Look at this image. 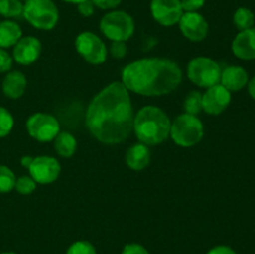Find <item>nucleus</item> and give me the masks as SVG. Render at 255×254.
<instances>
[{
	"label": "nucleus",
	"instance_id": "1",
	"mask_svg": "<svg viewBox=\"0 0 255 254\" xmlns=\"http://www.w3.org/2000/svg\"><path fill=\"white\" fill-rule=\"evenodd\" d=\"M133 107L128 90L122 82H111L90 102L86 126L97 141L117 144L133 131Z\"/></svg>",
	"mask_w": 255,
	"mask_h": 254
},
{
	"label": "nucleus",
	"instance_id": "2",
	"mask_svg": "<svg viewBox=\"0 0 255 254\" xmlns=\"http://www.w3.org/2000/svg\"><path fill=\"white\" fill-rule=\"evenodd\" d=\"M183 74L177 62L167 59H142L122 70V84L128 91L143 96L171 94L179 86Z\"/></svg>",
	"mask_w": 255,
	"mask_h": 254
},
{
	"label": "nucleus",
	"instance_id": "3",
	"mask_svg": "<svg viewBox=\"0 0 255 254\" xmlns=\"http://www.w3.org/2000/svg\"><path fill=\"white\" fill-rule=\"evenodd\" d=\"M133 131L141 143L154 146L168 138L171 121L166 112L159 107L144 106L134 116Z\"/></svg>",
	"mask_w": 255,
	"mask_h": 254
},
{
	"label": "nucleus",
	"instance_id": "4",
	"mask_svg": "<svg viewBox=\"0 0 255 254\" xmlns=\"http://www.w3.org/2000/svg\"><path fill=\"white\" fill-rule=\"evenodd\" d=\"M22 16L39 30H52L59 21V10L52 0H27Z\"/></svg>",
	"mask_w": 255,
	"mask_h": 254
},
{
	"label": "nucleus",
	"instance_id": "5",
	"mask_svg": "<svg viewBox=\"0 0 255 254\" xmlns=\"http://www.w3.org/2000/svg\"><path fill=\"white\" fill-rule=\"evenodd\" d=\"M169 134L178 146L192 147L203 138L204 126L198 117L184 112L171 124Z\"/></svg>",
	"mask_w": 255,
	"mask_h": 254
},
{
	"label": "nucleus",
	"instance_id": "6",
	"mask_svg": "<svg viewBox=\"0 0 255 254\" xmlns=\"http://www.w3.org/2000/svg\"><path fill=\"white\" fill-rule=\"evenodd\" d=\"M100 30L111 41L126 42L134 32V21L129 14L122 10H112L104 15L100 21Z\"/></svg>",
	"mask_w": 255,
	"mask_h": 254
},
{
	"label": "nucleus",
	"instance_id": "7",
	"mask_svg": "<svg viewBox=\"0 0 255 254\" xmlns=\"http://www.w3.org/2000/svg\"><path fill=\"white\" fill-rule=\"evenodd\" d=\"M189 80L199 87H208L219 84L222 69L219 64L209 57H196L191 60L187 69Z\"/></svg>",
	"mask_w": 255,
	"mask_h": 254
},
{
	"label": "nucleus",
	"instance_id": "8",
	"mask_svg": "<svg viewBox=\"0 0 255 254\" xmlns=\"http://www.w3.org/2000/svg\"><path fill=\"white\" fill-rule=\"evenodd\" d=\"M75 47L85 61L94 65L104 64L107 57V49L105 42L91 31H85L77 35Z\"/></svg>",
	"mask_w": 255,
	"mask_h": 254
},
{
	"label": "nucleus",
	"instance_id": "9",
	"mask_svg": "<svg viewBox=\"0 0 255 254\" xmlns=\"http://www.w3.org/2000/svg\"><path fill=\"white\" fill-rule=\"evenodd\" d=\"M26 129L30 136L39 142L54 141L60 132V124L52 115L37 112L26 121Z\"/></svg>",
	"mask_w": 255,
	"mask_h": 254
},
{
	"label": "nucleus",
	"instance_id": "10",
	"mask_svg": "<svg viewBox=\"0 0 255 254\" xmlns=\"http://www.w3.org/2000/svg\"><path fill=\"white\" fill-rule=\"evenodd\" d=\"M30 177L36 183L49 184L56 181L61 172V167L56 158L50 156H39L32 159L29 167Z\"/></svg>",
	"mask_w": 255,
	"mask_h": 254
},
{
	"label": "nucleus",
	"instance_id": "11",
	"mask_svg": "<svg viewBox=\"0 0 255 254\" xmlns=\"http://www.w3.org/2000/svg\"><path fill=\"white\" fill-rule=\"evenodd\" d=\"M181 0H151V14L158 24L173 26L183 15Z\"/></svg>",
	"mask_w": 255,
	"mask_h": 254
},
{
	"label": "nucleus",
	"instance_id": "12",
	"mask_svg": "<svg viewBox=\"0 0 255 254\" xmlns=\"http://www.w3.org/2000/svg\"><path fill=\"white\" fill-rule=\"evenodd\" d=\"M231 101V91H228L221 84L208 87L207 91L202 95L203 111H206L208 115H221L222 112L226 111Z\"/></svg>",
	"mask_w": 255,
	"mask_h": 254
},
{
	"label": "nucleus",
	"instance_id": "13",
	"mask_svg": "<svg viewBox=\"0 0 255 254\" xmlns=\"http://www.w3.org/2000/svg\"><path fill=\"white\" fill-rule=\"evenodd\" d=\"M178 24L183 36L193 42L203 41L208 35L209 25L199 12H183Z\"/></svg>",
	"mask_w": 255,
	"mask_h": 254
},
{
	"label": "nucleus",
	"instance_id": "14",
	"mask_svg": "<svg viewBox=\"0 0 255 254\" xmlns=\"http://www.w3.org/2000/svg\"><path fill=\"white\" fill-rule=\"evenodd\" d=\"M41 54V42L34 36L21 37L15 44L12 57L21 65H30L36 61Z\"/></svg>",
	"mask_w": 255,
	"mask_h": 254
},
{
	"label": "nucleus",
	"instance_id": "15",
	"mask_svg": "<svg viewBox=\"0 0 255 254\" xmlns=\"http://www.w3.org/2000/svg\"><path fill=\"white\" fill-rule=\"evenodd\" d=\"M232 51L238 59L251 61L255 60V29L239 31L232 42Z\"/></svg>",
	"mask_w": 255,
	"mask_h": 254
},
{
	"label": "nucleus",
	"instance_id": "16",
	"mask_svg": "<svg viewBox=\"0 0 255 254\" xmlns=\"http://www.w3.org/2000/svg\"><path fill=\"white\" fill-rule=\"evenodd\" d=\"M221 85H223L228 91H241L248 85L249 75L244 67L238 65H232L226 67L221 75Z\"/></svg>",
	"mask_w": 255,
	"mask_h": 254
},
{
	"label": "nucleus",
	"instance_id": "17",
	"mask_svg": "<svg viewBox=\"0 0 255 254\" xmlns=\"http://www.w3.org/2000/svg\"><path fill=\"white\" fill-rule=\"evenodd\" d=\"M26 85V77L21 71H11L2 80V92L9 99L16 100L24 95Z\"/></svg>",
	"mask_w": 255,
	"mask_h": 254
},
{
	"label": "nucleus",
	"instance_id": "18",
	"mask_svg": "<svg viewBox=\"0 0 255 254\" xmlns=\"http://www.w3.org/2000/svg\"><path fill=\"white\" fill-rule=\"evenodd\" d=\"M151 162V152L143 143H136L128 148L126 153V163L132 171H142Z\"/></svg>",
	"mask_w": 255,
	"mask_h": 254
},
{
	"label": "nucleus",
	"instance_id": "19",
	"mask_svg": "<svg viewBox=\"0 0 255 254\" xmlns=\"http://www.w3.org/2000/svg\"><path fill=\"white\" fill-rule=\"evenodd\" d=\"M22 37L21 27L19 24L12 20H4L0 21V47L7 49V47L15 46L17 41Z\"/></svg>",
	"mask_w": 255,
	"mask_h": 254
},
{
	"label": "nucleus",
	"instance_id": "20",
	"mask_svg": "<svg viewBox=\"0 0 255 254\" xmlns=\"http://www.w3.org/2000/svg\"><path fill=\"white\" fill-rule=\"evenodd\" d=\"M55 151L57 152L60 157L64 158H70L74 156L76 152L77 142L75 137L69 132H59L56 137H55Z\"/></svg>",
	"mask_w": 255,
	"mask_h": 254
},
{
	"label": "nucleus",
	"instance_id": "21",
	"mask_svg": "<svg viewBox=\"0 0 255 254\" xmlns=\"http://www.w3.org/2000/svg\"><path fill=\"white\" fill-rule=\"evenodd\" d=\"M255 22V16L254 12L252 11L248 7H238V9L234 11L233 15V24L239 31H243V30H248L251 27H253Z\"/></svg>",
	"mask_w": 255,
	"mask_h": 254
},
{
	"label": "nucleus",
	"instance_id": "22",
	"mask_svg": "<svg viewBox=\"0 0 255 254\" xmlns=\"http://www.w3.org/2000/svg\"><path fill=\"white\" fill-rule=\"evenodd\" d=\"M24 4L20 0H0V15L7 19L22 16Z\"/></svg>",
	"mask_w": 255,
	"mask_h": 254
},
{
	"label": "nucleus",
	"instance_id": "23",
	"mask_svg": "<svg viewBox=\"0 0 255 254\" xmlns=\"http://www.w3.org/2000/svg\"><path fill=\"white\" fill-rule=\"evenodd\" d=\"M184 112L189 115L197 116L199 112L203 110V105H202V94L199 91H191L187 95L186 100H184Z\"/></svg>",
	"mask_w": 255,
	"mask_h": 254
},
{
	"label": "nucleus",
	"instance_id": "24",
	"mask_svg": "<svg viewBox=\"0 0 255 254\" xmlns=\"http://www.w3.org/2000/svg\"><path fill=\"white\" fill-rule=\"evenodd\" d=\"M15 174L7 166L0 164V193H7L15 187Z\"/></svg>",
	"mask_w": 255,
	"mask_h": 254
},
{
	"label": "nucleus",
	"instance_id": "25",
	"mask_svg": "<svg viewBox=\"0 0 255 254\" xmlns=\"http://www.w3.org/2000/svg\"><path fill=\"white\" fill-rule=\"evenodd\" d=\"M14 127L12 115L5 107H0V138L7 136Z\"/></svg>",
	"mask_w": 255,
	"mask_h": 254
},
{
	"label": "nucleus",
	"instance_id": "26",
	"mask_svg": "<svg viewBox=\"0 0 255 254\" xmlns=\"http://www.w3.org/2000/svg\"><path fill=\"white\" fill-rule=\"evenodd\" d=\"M36 188V182L31 178L30 176H21L16 179L15 182V187L14 189H16L20 194H27L32 193Z\"/></svg>",
	"mask_w": 255,
	"mask_h": 254
},
{
	"label": "nucleus",
	"instance_id": "27",
	"mask_svg": "<svg viewBox=\"0 0 255 254\" xmlns=\"http://www.w3.org/2000/svg\"><path fill=\"white\" fill-rule=\"evenodd\" d=\"M66 254H97V252L90 242L77 241L69 247Z\"/></svg>",
	"mask_w": 255,
	"mask_h": 254
},
{
	"label": "nucleus",
	"instance_id": "28",
	"mask_svg": "<svg viewBox=\"0 0 255 254\" xmlns=\"http://www.w3.org/2000/svg\"><path fill=\"white\" fill-rule=\"evenodd\" d=\"M110 54L114 59H124L127 54L126 44L124 41H112L111 46H110Z\"/></svg>",
	"mask_w": 255,
	"mask_h": 254
},
{
	"label": "nucleus",
	"instance_id": "29",
	"mask_svg": "<svg viewBox=\"0 0 255 254\" xmlns=\"http://www.w3.org/2000/svg\"><path fill=\"white\" fill-rule=\"evenodd\" d=\"M206 4V0H181L184 12H198Z\"/></svg>",
	"mask_w": 255,
	"mask_h": 254
},
{
	"label": "nucleus",
	"instance_id": "30",
	"mask_svg": "<svg viewBox=\"0 0 255 254\" xmlns=\"http://www.w3.org/2000/svg\"><path fill=\"white\" fill-rule=\"evenodd\" d=\"M12 66V57L5 49L0 47V72H7Z\"/></svg>",
	"mask_w": 255,
	"mask_h": 254
},
{
	"label": "nucleus",
	"instance_id": "31",
	"mask_svg": "<svg viewBox=\"0 0 255 254\" xmlns=\"http://www.w3.org/2000/svg\"><path fill=\"white\" fill-rule=\"evenodd\" d=\"M95 5L91 0H85V1L77 4V10H79L80 15H82L84 17H90L94 15L95 12Z\"/></svg>",
	"mask_w": 255,
	"mask_h": 254
},
{
	"label": "nucleus",
	"instance_id": "32",
	"mask_svg": "<svg viewBox=\"0 0 255 254\" xmlns=\"http://www.w3.org/2000/svg\"><path fill=\"white\" fill-rule=\"evenodd\" d=\"M95 6L101 10H112L119 6L122 0H91Z\"/></svg>",
	"mask_w": 255,
	"mask_h": 254
},
{
	"label": "nucleus",
	"instance_id": "33",
	"mask_svg": "<svg viewBox=\"0 0 255 254\" xmlns=\"http://www.w3.org/2000/svg\"><path fill=\"white\" fill-rule=\"evenodd\" d=\"M122 254H149V252L143 246L137 243L126 244L122 249Z\"/></svg>",
	"mask_w": 255,
	"mask_h": 254
},
{
	"label": "nucleus",
	"instance_id": "34",
	"mask_svg": "<svg viewBox=\"0 0 255 254\" xmlns=\"http://www.w3.org/2000/svg\"><path fill=\"white\" fill-rule=\"evenodd\" d=\"M207 254H237V252L228 246H217L212 248Z\"/></svg>",
	"mask_w": 255,
	"mask_h": 254
},
{
	"label": "nucleus",
	"instance_id": "35",
	"mask_svg": "<svg viewBox=\"0 0 255 254\" xmlns=\"http://www.w3.org/2000/svg\"><path fill=\"white\" fill-rule=\"evenodd\" d=\"M248 91H249V95L252 96V99L255 100V76L252 77V80H249Z\"/></svg>",
	"mask_w": 255,
	"mask_h": 254
},
{
	"label": "nucleus",
	"instance_id": "36",
	"mask_svg": "<svg viewBox=\"0 0 255 254\" xmlns=\"http://www.w3.org/2000/svg\"><path fill=\"white\" fill-rule=\"evenodd\" d=\"M32 159H34V158H32L31 156H24L21 158V161H20V162H21V166L25 167V168L29 169L30 164L32 163Z\"/></svg>",
	"mask_w": 255,
	"mask_h": 254
},
{
	"label": "nucleus",
	"instance_id": "37",
	"mask_svg": "<svg viewBox=\"0 0 255 254\" xmlns=\"http://www.w3.org/2000/svg\"><path fill=\"white\" fill-rule=\"evenodd\" d=\"M62 1L65 2H69V4H80V2L85 1V0H62Z\"/></svg>",
	"mask_w": 255,
	"mask_h": 254
},
{
	"label": "nucleus",
	"instance_id": "38",
	"mask_svg": "<svg viewBox=\"0 0 255 254\" xmlns=\"http://www.w3.org/2000/svg\"><path fill=\"white\" fill-rule=\"evenodd\" d=\"M0 254H16L14 252H4V253H0Z\"/></svg>",
	"mask_w": 255,
	"mask_h": 254
},
{
	"label": "nucleus",
	"instance_id": "39",
	"mask_svg": "<svg viewBox=\"0 0 255 254\" xmlns=\"http://www.w3.org/2000/svg\"><path fill=\"white\" fill-rule=\"evenodd\" d=\"M20 1H27V0H20Z\"/></svg>",
	"mask_w": 255,
	"mask_h": 254
}]
</instances>
